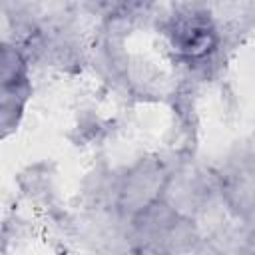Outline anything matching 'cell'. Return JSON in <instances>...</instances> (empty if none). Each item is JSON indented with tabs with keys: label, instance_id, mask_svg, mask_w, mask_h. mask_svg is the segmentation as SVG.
<instances>
[{
	"label": "cell",
	"instance_id": "1",
	"mask_svg": "<svg viewBox=\"0 0 255 255\" xmlns=\"http://www.w3.org/2000/svg\"><path fill=\"white\" fill-rule=\"evenodd\" d=\"M175 42L177 48L189 56H201L207 52L209 46V30L207 24L193 18L191 22H183L175 30Z\"/></svg>",
	"mask_w": 255,
	"mask_h": 255
}]
</instances>
